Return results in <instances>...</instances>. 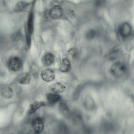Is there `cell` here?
<instances>
[{
	"label": "cell",
	"instance_id": "cell-1",
	"mask_svg": "<svg viewBox=\"0 0 134 134\" xmlns=\"http://www.w3.org/2000/svg\"><path fill=\"white\" fill-rule=\"evenodd\" d=\"M126 70V68L123 63L119 62H116L111 66L110 71L111 74L117 77L122 76Z\"/></svg>",
	"mask_w": 134,
	"mask_h": 134
},
{
	"label": "cell",
	"instance_id": "cell-2",
	"mask_svg": "<svg viewBox=\"0 0 134 134\" xmlns=\"http://www.w3.org/2000/svg\"><path fill=\"white\" fill-rule=\"evenodd\" d=\"M22 65L21 60L17 57H11L8 61V65L9 69L13 71H19L21 68Z\"/></svg>",
	"mask_w": 134,
	"mask_h": 134
},
{
	"label": "cell",
	"instance_id": "cell-3",
	"mask_svg": "<svg viewBox=\"0 0 134 134\" xmlns=\"http://www.w3.org/2000/svg\"><path fill=\"white\" fill-rule=\"evenodd\" d=\"M31 124L34 133L40 134L43 130L44 124L42 119L39 117H36L32 121Z\"/></svg>",
	"mask_w": 134,
	"mask_h": 134
},
{
	"label": "cell",
	"instance_id": "cell-4",
	"mask_svg": "<svg viewBox=\"0 0 134 134\" xmlns=\"http://www.w3.org/2000/svg\"><path fill=\"white\" fill-rule=\"evenodd\" d=\"M119 31L120 35L122 38H127L129 37L132 33L131 26L128 23H124L120 27Z\"/></svg>",
	"mask_w": 134,
	"mask_h": 134
},
{
	"label": "cell",
	"instance_id": "cell-5",
	"mask_svg": "<svg viewBox=\"0 0 134 134\" xmlns=\"http://www.w3.org/2000/svg\"><path fill=\"white\" fill-rule=\"evenodd\" d=\"M41 76L42 80L46 82H50L55 78V74L53 70L47 69L42 70L41 73Z\"/></svg>",
	"mask_w": 134,
	"mask_h": 134
},
{
	"label": "cell",
	"instance_id": "cell-6",
	"mask_svg": "<svg viewBox=\"0 0 134 134\" xmlns=\"http://www.w3.org/2000/svg\"><path fill=\"white\" fill-rule=\"evenodd\" d=\"M62 13L63 10L59 6L55 5L51 9L49 14L52 18L56 19L60 18Z\"/></svg>",
	"mask_w": 134,
	"mask_h": 134
},
{
	"label": "cell",
	"instance_id": "cell-7",
	"mask_svg": "<svg viewBox=\"0 0 134 134\" xmlns=\"http://www.w3.org/2000/svg\"><path fill=\"white\" fill-rule=\"evenodd\" d=\"M50 91L54 93H59L63 92L65 88V87L60 82L52 83L49 86Z\"/></svg>",
	"mask_w": 134,
	"mask_h": 134
},
{
	"label": "cell",
	"instance_id": "cell-8",
	"mask_svg": "<svg viewBox=\"0 0 134 134\" xmlns=\"http://www.w3.org/2000/svg\"><path fill=\"white\" fill-rule=\"evenodd\" d=\"M71 68V64L69 60L67 58H63L61 62L59 68V70L62 72L69 71Z\"/></svg>",
	"mask_w": 134,
	"mask_h": 134
},
{
	"label": "cell",
	"instance_id": "cell-9",
	"mask_svg": "<svg viewBox=\"0 0 134 134\" xmlns=\"http://www.w3.org/2000/svg\"><path fill=\"white\" fill-rule=\"evenodd\" d=\"M45 105L43 102L35 101L30 105L29 114H32L35 113L37 110L42 106Z\"/></svg>",
	"mask_w": 134,
	"mask_h": 134
},
{
	"label": "cell",
	"instance_id": "cell-10",
	"mask_svg": "<svg viewBox=\"0 0 134 134\" xmlns=\"http://www.w3.org/2000/svg\"><path fill=\"white\" fill-rule=\"evenodd\" d=\"M46 97L48 102L52 104L59 102L61 99V96L56 93H48L47 94Z\"/></svg>",
	"mask_w": 134,
	"mask_h": 134
},
{
	"label": "cell",
	"instance_id": "cell-11",
	"mask_svg": "<svg viewBox=\"0 0 134 134\" xmlns=\"http://www.w3.org/2000/svg\"><path fill=\"white\" fill-rule=\"evenodd\" d=\"M54 57L53 54L50 53H48L43 57V63L46 65L50 66L54 63Z\"/></svg>",
	"mask_w": 134,
	"mask_h": 134
},
{
	"label": "cell",
	"instance_id": "cell-12",
	"mask_svg": "<svg viewBox=\"0 0 134 134\" xmlns=\"http://www.w3.org/2000/svg\"><path fill=\"white\" fill-rule=\"evenodd\" d=\"M2 96L5 99H9L13 96L12 90L10 87H7L3 88L1 91Z\"/></svg>",
	"mask_w": 134,
	"mask_h": 134
},
{
	"label": "cell",
	"instance_id": "cell-13",
	"mask_svg": "<svg viewBox=\"0 0 134 134\" xmlns=\"http://www.w3.org/2000/svg\"><path fill=\"white\" fill-rule=\"evenodd\" d=\"M26 42L25 49L26 50H29L31 46V34L29 33L27 30L26 32Z\"/></svg>",
	"mask_w": 134,
	"mask_h": 134
},
{
	"label": "cell",
	"instance_id": "cell-14",
	"mask_svg": "<svg viewBox=\"0 0 134 134\" xmlns=\"http://www.w3.org/2000/svg\"><path fill=\"white\" fill-rule=\"evenodd\" d=\"M31 79L30 75L29 74H25L19 80V83L23 85L27 84L29 83Z\"/></svg>",
	"mask_w": 134,
	"mask_h": 134
},
{
	"label": "cell",
	"instance_id": "cell-15",
	"mask_svg": "<svg viewBox=\"0 0 134 134\" xmlns=\"http://www.w3.org/2000/svg\"><path fill=\"white\" fill-rule=\"evenodd\" d=\"M34 31L33 21L32 14H31L29 19L27 23V31L31 35Z\"/></svg>",
	"mask_w": 134,
	"mask_h": 134
},
{
	"label": "cell",
	"instance_id": "cell-16",
	"mask_svg": "<svg viewBox=\"0 0 134 134\" xmlns=\"http://www.w3.org/2000/svg\"><path fill=\"white\" fill-rule=\"evenodd\" d=\"M58 107L59 110L62 112H66L69 110V108L67 105L63 102H60L58 104Z\"/></svg>",
	"mask_w": 134,
	"mask_h": 134
},
{
	"label": "cell",
	"instance_id": "cell-17",
	"mask_svg": "<svg viewBox=\"0 0 134 134\" xmlns=\"http://www.w3.org/2000/svg\"><path fill=\"white\" fill-rule=\"evenodd\" d=\"M96 35V31L93 30H88L86 33V38L88 40H91L94 38Z\"/></svg>",
	"mask_w": 134,
	"mask_h": 134
},
{
	"label": "cell",
	"instance_id": "cell-18",
	"mask_svg": "<svg viewBox=\"0 0 134 134\" xmlns=\"http://www.w3.org/2000/svg\"><path fill=\"white\" fill-rule=\"evenodd\" d=\"M26 4L22 2H19L18 3L14 8V10L18 12L22 10L26 6Z\"/></svg>",
	"mask_w": 134,
	"mask_h": 134
},
{
	"label": "cell",
	"instance_id": "cell-19",
	"mask_svg": "<svg viewBox=\"0 0 134 134\" xmlns=\"http://www.w3.org/2000/svg\"><path fill=\"white\" fill-rule=\"evenodd\" d=\"M77 52L76 50L74 48H71L68 51V54L72 58H74L76 55Z\"/></svg>",
	"mask_w": 134,
	"mask_h": 134
}]
</instances>
